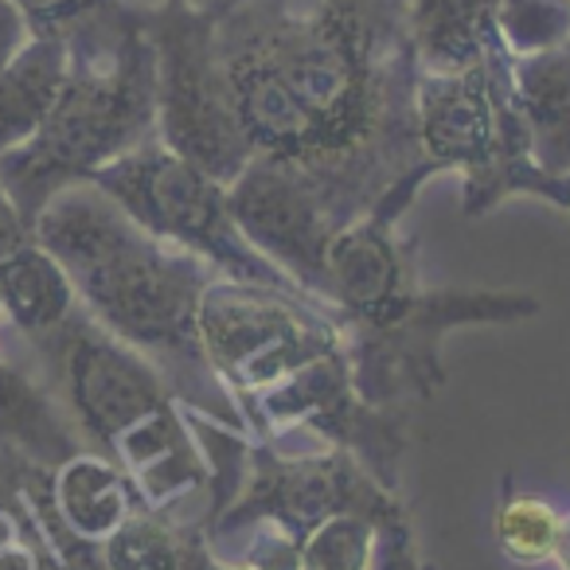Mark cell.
I'll return each mask as SVG.
<instances>
[{"label":"cell","mask_w":570,"mask_h":570,"mask_svg":"<svg viewBox=\"0 0 570 570\" xmlns=\"http://www.w3.org/2000/svg\"><path fill=\"white\" fill-rule=\"evenodd\" d=\"M215 40L254 157L309 176L344 227L422 165L403 0H219Z\"/></svg>","instance_id":"1"},{"label":"cell","mask_w":570,"mask_h":570,"mask_svg":"<svg viewBox=\"0 0 570 570\" xmlns=\"http://www.w3.org/2000/svg\"><path fill=\"white\" fill-rule=\"evenodd\" d=\"M32 238L59 258L82 309L160 367L180 406L246 430L199 348V297L219 277L204 258L153 238L90 180L56 191L36 215Z\"/></svg>","instance_id":"2"},{"label":"cell","mask_w":570,"mask_h":570,"mask_svg":"<svg viewBox=\"0 0 570 570\" xmlns=\"http://www.w3.org/2000/svg\"><path fill=\"white\" fill-rule=\"evenodd\" d=\"M71 71L43 126L0 153V188L32 230L56 191L157 137V56L141 12L102 0L67 32Z\"/></svg>","instance_id":"3"},{"label":"cell","mask_w":570,"mask_h":570,"mask_svg":"<svg viewBox=\"0 0 570 570\" xmlns=\"http://www.w3.org/2000/svg\"><path fill=\"white\" fill-rule=\"evenodd\" d=\"M48 391L82 445L110 458L153 512L207 492L212 469L180 399L153 360L110 336L79 305L63 328L32 344Z\"/></svg>","instance_id":"4"},{"label":"cell","mask_w":570,"mask_h":570,"mask_svg":"<svg viewBox=\"0 0 570 570\" xmlns=\"http://www.w3.org/2000/svg\"><path fill=\"white\" fill-rule=\"evenodd\" d=\"M414 126L422 160L434 173L461 176V212L469 219L489 215L508 196H539L570 212V184L547 176L531 157L504 40L469 71L419 75Z\"/></svg>","instance_id":"5"},{"label":"cell","mask_w":570,"mask_h":570,"mask_svg":"<svg viewBox=\"0 0 570 570\" xmlns=\"http://www.w3.org/2000/svg\"><path fill=\"white\" fill-rule=\"evenodd\" d=\"M543 313L523 289H411L383 313L344 325L352 380L364 403L411 406L445 387L442 341L465 325H520Z\"/></svg>","instance_id":"6"},{"label":"cell","mask_w":570,"mask_h":570,"mask_svg":"<svg viewBox=\"0 0 570 570\" xmlns=\"http://www.w3.org/2000/svg\"><path fill=\"white\" fill-rule=\"evenodd\" d=\"M137 12L157 56V141L230 188L254 160V145L230 98L215 40V4H157Z\"/></svg>","instance_id":"7"},{"label":"cell","mask_w":570,"mask_h":570,"mask_svg":"<svg viewBox=\"0 0 570 570\" xmlns=\"http://www.w3.org/2000/svg\"><path fill=\"white\" fill-rule=\"evenodd\" d=\"M341 344L344 328L336 313L309 294L212 277L199 297V348L243 422L258 395Z\"/></svg>","instance_id":"8"},{"label":"cell","mask_w":570,"mask_h":570,"mask_svg":"<svg viewBox=\"0 0 570 570\" xmlns=\"http://www.w3.org/2000/svg\"><path fill=\"white\" fill-rule=\"evenodd\" d=\"M90 184L102 188L137 227H145L160 243H173L204 258L219 277L305 294L294 277L282 274L266 254L246 243L230 215L227 188L168 153L157 137L98 168Z\"/></svg>","instance_id":"9"},{"label":"cell","mask_w":570,"mask_h":570,"mask_svg":"<svg viewBox=\"0 0 570 570\" xmlns=\"http://www.w3.org/2000/svg\"><path fill=\"white\" fill-rule=\"evenodd\" d=\"M246 430L258 442L274 445L289 430H313L325 445L348 450L383 489L399 492L403 458L411 450V406L364 403L352 380L348 348L341 344L258 395L246 414Z\"/></svg>","instance_id":"10"},{"label":"cell","mask_w":570,"mask_h":570,"mask_svg":"<svg viewBox=\"0 0 570 570\" xmlns=\"http://www.w3.org/2000/svg\"><path fill=\"white\" fill-rule=\"evenodd\" d=\"M227 196L246 243L325 305V250L344 223L317 184L282 160L254 157Z\"/></svg>","instance_id":"11"},{"label":"cell","mask_w":570,"mask_h":570,"mask_svg":"<svg viewBox=\"0 0 570 570\" xmlns=\"http://www.w3.org/2000/svg\"><path fill=\"white\" fill-rule=\"evenodd\" d=\"M419 75H458L500 43L497 0H403Z\"/></svg>","instance_id":"12"},{"label":"cell","mask_w":570,"mask_h":570,"mask_svg":"<svg viewBox=\"0 0 570 570\" xmlns=\"http://www.w3.org/2000/svg\"><path fill=\"white\" fill-rule=\"evenodd\" d=\"M87 450L48 383L0 352V458L24 453L36 465L56 469L71 453Z\"/></svg>","instance_id":"13"},{"label":"cell","mask_w":570,"mask_h":570,"mask_svg":"<svg viewBox=\"0 0 570 570\" xmlns=\"http://www.w3.org/2000/svg\"><path fill=\"white\" fill-rule=\"evenodd\" d=\"M512 90L535 165L570 184V48L512 56Z\"/></svg>","instance_id":"14"},{"label":"cell","mask_w":570,"mask_h":570,"mask_svg":"<svg viewBox=\"0 0 570 570\" xmlns=\"http://www.w3.org/2000/svg\"><path fill=\"white\" fill-rule=\"evenodd\" d=\"M79 313V294L67 269L36 238L0 254V317L28 344H40Z\"/></svg>","instance_id":"15"},{"label":"cell","mask_w":570,"mask_h":570,"mask_svg":"<svg viewBox=\"0 0 570 570\" xmlns=\"http://www.w3.org/2000/svg\"><path fill=\"white\" fill-rule=\"evenodd\" d=\"M71 71L67 36H32L24 51L0 71V153L24 145L56 106Z\"/></svg>","instance_id":"16"},{"label":"cell","mask_w":570,"mask_h":570,"mask_svg":"<svg viewBox=\"0 0 570 570\" xmlns=\"http://www.w3.org/2000/svg\"><path fill=\"white\" fill-rule=\"evenodd\" d=\"M399 515H406L403 497L375 508H344L325 515L302 539H294L297 570H375L380 531Z\"/></svg>","instance_id":"17"},{"label":"cell","mask_w":570,"mask_h":570,"mask_svg":"<svg viewBox=\"0 0 570 570\" xmlns=\"http://www.w3.org/2000/svg\"><path fill=\"white\" fill-rule=\"evenodd\" d=\"M567 515L539 492L515 484V476H500L497 508H492V543L512 567H543L554 562L562 543Z\"/></svg>","instance_id":"18"},{"label":"cell","mask_w":570,"mask_h":570,"mask_svg":"<svg viewBox=\"0 0 570 570\" xmlns=\"http://www.w3.org/2000/svg\"><path fill=\"white\" fill-rule=\"evenodd\" d=\"M102 562L106 570H180L184 523L141 508L102 543Z\"/></svg>","instance_id":"19"},{"label":"cell","mask_w":570,"mask_h":570,"mask_svg":"<svg viewBox=\"0 0 570 570\" xmlns=\"http://www.w3.org/2000/svg\"><path fill=\"white\" fill-rule=\"evenodd\" d=\"M180 570H297L294 562V543L269 523H258V535L246 547V554L238 562H227L215 554V543L204 535L199 520L184 523V562Z\"/></svg>","instance_id":"20"},{"label":"cell","mask_w":570,"mask_h":570,"mask_svg":"<svg viewBox=\"0 0 570 570\" xmlns=\"http://www.w3.org/2000/svg\"><path fill=\"white\" fill-rule=\"evenodd\" d=\"M0 570H59L40 523L9 476H0Z\"/></svg>","instance_id":"21"},{"label":"cell","mask_w":570,"mask_h":570,"mask_svg":"<svg viewBox=\"0 0 570 570\" xmlns=\"http://www.w3.org/2000/svg\"><path fill=\"white\" fill-rule=\"evenodd\" d=\"M32 24H28L17 0H0V71L32 43Z\"/></svg>","instance_id":"22"},{"label":"cell","mask_w":570,"mask_h":570,"mask_svg":"<svg viewBox=\"0 0 570 570\" xmlns=\"http://www.w3.org/2000/svg\"><path fill=\"white\" fill-rule=\"evenodd\" d=\"M134 9H157V4H191V9H207V4H219V0H126Z\"/></svg>","instance_id":"23"},{"label":"cell","mask_w":570,"mask_h":570,"mask_svg":"<svg viewBox=\"0 0 570 570\" xmlns=\"http://www.w3.org/2000/svg\"><path fill=\"white\" fill-rule=\"evenodd\" d=\"M554 562H559V570H570V515H567V523H562V543H559Z\"/></svg>","instance_id":"24"},{"label":"cell","mask_w":570,"mask_h":570,"mask_svg":"<svg viewBox=\"0 0 570 570\" xmlns=\"http://www.w3.org/2000/svg\"><path fill=\"white\" fill-rule=\"evenodd\" d=\"M559 4H562V9H567V12H570V0H559Z\"/></svg>","instance_id":"25"}]
</instances>
